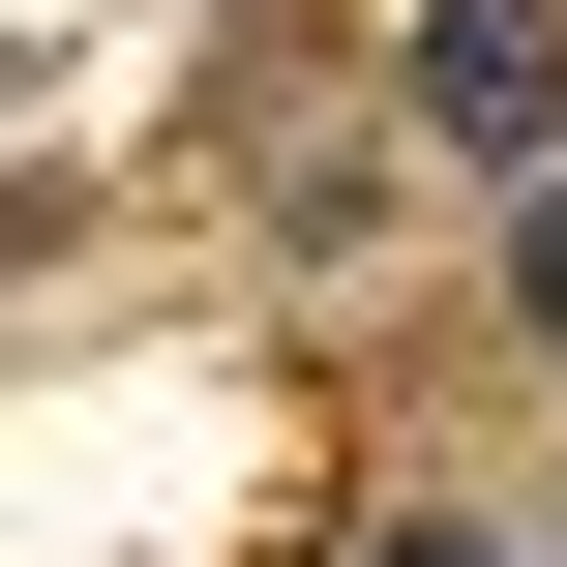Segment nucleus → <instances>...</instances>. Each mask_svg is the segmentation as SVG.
I'll use <instances>...</instances> for the list:
<instances>
[{"instance_id": "obj_2", "label": "nucleus", "mask_w": 567, "mask_h": 567, "mask_svg": "<svg viewBox=\"0 0 567 567\" xmlns=\"http://www.w3.org/2000/svg\"><path fill=\"white\" fill-rule=\"evenodd\" d=\"M389 567H478V538H389Z\"/></svg>"}, {"instance_id": "obj_1", "label": "nucleus", "mask_w": 567, "mask_h": 567, "mask_svg": "<svg viewBox=\"0 0 567 567\" xmlns=\"http://www.w3.org/2000/svg\"><path fill=\"white\" fill-rule=\"evenodd\" d=\"M538 90H567L538 0H449V120H478V150H538Z\"/></svg>"}]
</instances>
